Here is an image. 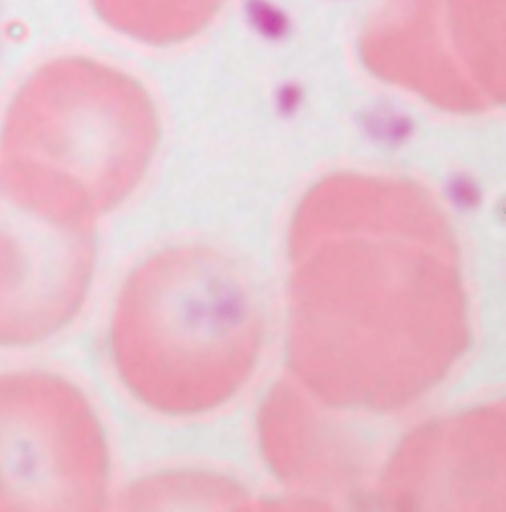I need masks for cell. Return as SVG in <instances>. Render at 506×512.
<instances>
[{"label": "cell", "instance_id": "1", "mask_svg": "<svg viewBox=\"0 0 506 512\" xmlns=\"http://www.w3.org/2000/svg\"><path fill=\"white\" fill-rule=\"evenodd\" d=\"M291 256V368L321 402L394 412L461 356L457 248L416 186L329 178L299 208Z\"/></svg>", "mask_w": 506, "mask_h": 512}, {"label": "cell", "instance_id": "2", "mask_svg": "<svg viewBox=\"0 0 506 512\" xmlns=\"http://www.w3.org/2000/svg\"><path fill=\"white\" fill-rule=\"evenodd\" d=\"M265 315L250 273L206 248L145 263L125 289L115 352L145 404L198 414L232 398L250 378Z\"/></svg>", "mask_w": 506, "mask_h": 512}]
</instances>
